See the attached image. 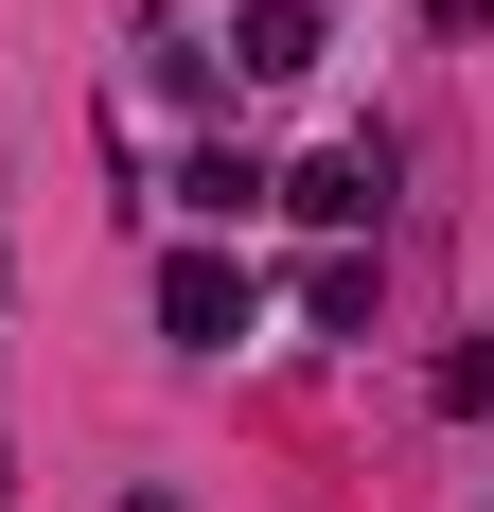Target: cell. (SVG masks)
I'll use <instances>...</instances> for the list:
<instances>
[{
  "instance_id": "3957f363",
  "label": "cell",
  "mask_w": 494,
  "mask_h": 512,
  "mask_svg": "<svg viewBox=\"0 0 494 512\" xmlns=\"http://www.w3.org/2000/svg\"><path fill=\"white\" fill-rule=\"evenodd\" d=\"M283 212H300V230H371V212H389V159H371V142L300 159V177H283Z\"/></svg>"
},
{
  "instance_id": "52a82bcc",
  "label": "cell",
  "mask_w": 494,
  "mask_h": 512,
  "mask_svg": "<svg viewBox=\"0 0 494 512\" xmlns=\"http://www.w3.org/2000/svg\"><path fill=\"white\" fill-rule=\"evenodd\" d=\"M0 495H18V460H0Z\"/></svg>"
},
{
  "instance_id": "5b68a950",
  "label": "cell",
  "mask_w": 494,
  "mask_h": 512,
  "mask_svg": "<svg viewBox=\"0 0 494 512\" xmlns=\"http://www.w3.org/2000/svg\"><path fill=\"white\" fill-rule=\"evenodd\" d=\"M300 318H318V336H371V265L336 248V265H318V283H300Z\"/></svg>"
},
{
  "instance_id": "6da1fadb",
  "label": "cell",
  "mask_w": 494,
  "mask_h": 512,
  "mask_svg": "<svg viewBox=\"0 0 494 512\" xmlns=\"http://www.w3.org/2000/svg\"><path fill=\"white\" fill-rule=\"evenodd\" d=\"M247 318H265V283H247L230 248H177V265H159V336H177V354H230Z\"/></svg>"
},
{
  "instance_id": "277c9868",
  "label": "cell",
  "mask_w": 494,
  "mask_h": 512,
  "mask_svg": "<svg viewBox=\"0 0 494 512\" xmlns=\"http://www.w3.org/2000/svg\"><path fill=\"white\" fill-rule=\"evenodd\" d=\"M177 195H195V230H247V212L283 195V177H265L247 142H195V159H177Z\"/></svg>"
},
{
  "instance_id": "8992f818",
  "label": "cell",
  "mask_w": 494,
  "mask_h": 512,
  "mask_svg": "<svg viewBox=\"0 0 494 512\" xmlns=\"http://www.w3.org/2000/svg\"><path fill=\"white\" fill-rule=\"evenodd\" d=\"M442 407H459V424H494V336H459V354H442Z\"/></svg>"
},
{
  "instance_id": "7a4b0ae2",
  "label": "cell",
  "mask_w": 494,
  "mask_h": 512,
  "mask_svg": "<svg viewBox=\"0 0 494 512\" xmlns=\"http://www.w3.org/2000/svg\"><path fill=\"white\" fill-rule=\"evenodd\" d=\"M318 71V0H230V89H300Z\"/></svg>"
}]
</instances>
